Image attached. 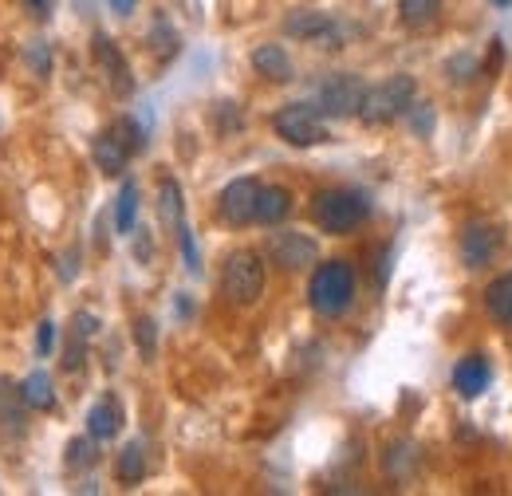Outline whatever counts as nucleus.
<instances>
[{
	"instance_id": "nucleus-9",
	"label": "nucleus",
	"mask_w": 512,
	"mask_h": 496,
	"mask_svg": "<svg viewBox=\"0 0 512 496\" xmlns=\"http://www.w3.org/2000/svg\"><path fill=\"white\" fill-rule=\"evenodd\" d=\"M264 252H268V260H272L276 268L300 272V268H308V264L316 260V241L304 237V233H272Z\"/></svg>"
},
{
	"instance_id": "nucleus-6",
	"label": "nucleus",
	"mask_w": 512,
	"mask_h": 496,
	"mask_svg": "<svg viewBox=\"0 0 512 496\" xmlns=\"http://www.w3.org/2000/svg\"><path fill=\"white\" fill-rule=\"evenodd\" d=\"M363 95H367V83L359 75L335 71V75H327L320 83V103L316 107H320L323 115H331V119H351V115H359Z\"/></svg>"
},
{
	"instance_id": "nucleus-23",
	"label": "nucleus",
	"mask_w": 512,
	"mask_h": 496,
	"mask_svg": "<svg viewBox=\"0 0 512 496\" xmlns=\"http://www.w3.org/2000/svg\"><path fill=\"white\" fill-rule=\"evenodd\" d=\"M134 217H138V186L127 182V186L119 189V201H115V229L130 233L134 229Z\"/></svg>"
},
{
	"instance_id": "nucleus-33",
	"label": "nucleus",
	"mask_w": 512,
	"mask_h": 496,
	"mask_svg": "<svg viewBox=\"0 0 512 496\" xmlns=\"http://www.w3.org/2000/svg\"><path fill=\"white\" fill-rule=\"evenodd\" d=\"M390 248H383V256H379V284H386V276H390Z\"/></svg>"
},
{
	"instance_id": "nucleus-28",
	"label": "nucleus",
	"mask_w": 512,
	"mask_h": 496,
	"mask_svg": "<svg viewBox=\"0 0 512 496\" xmlns=\"http://www.w3.org/2000/svg\"><path fill=\"white\" fill-rule=\"evenodd\" d=\"M52 343H56V323H52V319H44V323L36 327V355H40V359H48Z\"/></svg>"
},
{
	"instance_id": "nucleus-25",
	"label": "nucleus",
	"mask_w": 512,
	"mask_h": 496,
	"mask_svg": "<svg viewBox=\"0 0 512 496\" xmlns=\"http://www.w3.org/2000/svg\"><path fill=\"white\" fill-rule=\"evenodd\" d=\"M95 461H99L95 437H75V441H67V469H91Z\"/></svg>"
},
{
	"instance_id": "nucleus-34",
	"label": "nucleus",
	"mask_w": 512,
	"mask_h": 496,
	"mask_svg": "<svg viewBox=\"0 0 512 496\" xmlns=\"http://www.w3.org/2000/svg\"><path fill=\"white\" fill-rule=\"evenodd\" d=\"M134 4H138V0H111V8H115L119 16H130V12H134Z\"/></svg>"
},
{
	"instance_id": "nucleus-5",
	"label": "nucleus",
	"mask_w": 512,
	"mask_h": 496,
	"mask_svg": "<svg viewBox=\"0 0 512 496\" xmlns=\"http://www.w3.org/2000/svg\"><path fill=\"white\" fill-rule=\"evenodd\" d=\"M272 126H276V134L288 146H320V142L331 138L327 123H323V111L316 103H288V107H280Z\"/></svg>"
},
{
	"instance_id": "nucleus-32",
	"label": "nucleus",
	"mask_w": 512,
	"mask_h": 496,
	"mask_svg": "<svg viewBox=\"0 0 512 496\" xmlns=\"http://www.w3.org/2000/svg\"><path fill=\"white\" fill-rule=\"evenodd\" d=\"M24 8H28L32 16H40V20H48V12H52V0H24Z\"/></svg>"
},
{
	"instance_id": "nucleus-8",
	"label": "nucleus",
	"mask_w": 512,
	"mask_h": 496,
	"mask_svg": "<svg viewBox=\"0 0 512 496\" xmlns=\"http://www.w3.org/2000/svg\"><path fill=\"white\" fill-rule=\"evenodd\" d=\"M256 197H260V182H256V178H237V182H229V186L221 189V197H217L221 221H225V225H237V229L256 221Z\"/></svg>"
},
{
	"instance_id": "nucleus-13",
	"label": "nucleus",
	"mask_w": 512,
	"mask_h": 496,
	"mask_svg": "<svg viewBox=\"0 0 512 496\" xmlns=\"http://www.w3.org/2000/svg\"><path fill=\"white\" fill-rule=\"evenodd\" d=\"M284 32L296 40H335V20L327 12H292L284 20Z\"/></svg>"
},
{
	"instance_id": "nucleus-7",
	"label": "nucleus",
	"mask_w": 512,
	"mask_h": 496,
	"mask_svg": "<svg viewBox=\"0 0 512 496\" xmlns=\"http://www.w3.org/2000/svg\"><path fill=\"white\" fill-rule=\"evenodd\" d=\"M461 260L469 264V268H485V264H493V256L501 252V225H493V221H469L465 229H461Z\"/></svg>"
},
{
	"instance_id": "nucleus-20",
	"label": "nucleus",
	"mask_w": 512,
	"mask_h": 496,
	"mask_svg": "<svg viewBox=\"0 0 512 496\" xmlns=\"http://www.w3.org/2000/svg\"><path fill=\"white\" fill-rule=\"evenodd\" d=\"M485 308H489V315H493L497 323L512 327V272L501 276V280H493V284L485 288Z\"/></svg>"
},
{
	"instance_id": "nucleus-21",
	"label": "nucleus",
	"mask_w": 512,
	"mask_h": 496,
	"mask_svg": "<svg viewBox=\"0 0 512 496\" xmlns=\"http://www.w3.org/2000/svg\"><path fill=\"white\" fill-rule=\"evenodd\" d=\"M115 477H119L123 485H138V481L146 477V449H142L138 441L123 445V453L115 457Z\"/></svg>"
},
{
	"instance_id": "nucleus-22",
	"label": "nucleus",
	"mask_w": 512,
	"mask_h": 496,
	"mask_svg": "<svg viewBox=\"0 0 512 496\" xmlns=\"http://www.w3.org/2000/svg\"><path fill=\"white\" fill-rule=\"evenodd\" d=\"M438 4L442 0H398V16L406 28H426L438 16Z\"/></svg>"
},
{
	"instance_id": "nucleus-15",
	"label": "nucleus",
	"mask_w": 512,
	"mask_h": 496,
	"mask_svg": "<svg viewBox=\"0 0 512 496\" xmlns=\"http://www.w3.org/2000/svg\"><path fill=\"white\" fill-rule=\"evenodd\" d=\"M292 213V193L284 186H260L256 197V221L260 225H280Z\"/></svg>"
},
{
	"instance_id": "nucleus-18",
	"label": "nucleus",
	"mask_w": 512,
	"mask_h": 496,
	"mask_svg": "<svg viewBox=\"0 0 512 496\" xmlns=\"http://www.w3.org/2000/svg\"><path fill=\"white\" fill-rule=\"evenodd\" d=\"M158 213H162V221L178 233L182 225H186V205H182V186L174 182V178H166L162 186H158Z\"/></svg>"
},
{
	"instance_id": "nucleus-16",
	"label": "nucleus",
	"mask_w": 512,
	"mask_h": 496,
	"mask_svg": "<svg viewBox=\"0 0 512 496\" xmlns=\"http://www.w3.org/2000/svg\"><path fill=\"white\" fill-rule=\"evenodd\" d=\"M119 426H123V410H119L115 398H103V402L91 406V414H87V434L95 437V441H111V437L119 434Z\"/></svg>"
},
{
	"instance_id": "nucleus-17",
	"label": "nucleus",
	"mask_w": 512,
	"mask_h": 496,
	"mask_svg": "<svg viewBox=\"0 0 512 496\" xmlns=\"http://www.w3.org/2000/svg\"><path fill=\"white\" fill-rule=\"evenodd\" d=\"M24 414H28L24 390L12 378H0V422L12 426V430H24Z\"/></svg>"
},
{
	"instance_id": "nucleus-26",
	"label": "nucleus",
	"mask_w": 512,
	"mask_h": 496,
	"mask_svg": "<svg viewBox=\"0 0 512 496\" xmlns=\"http://www.w3.org/2000/svg\"><path fill=\"white\" fill-rule=\"evenodd\" d=\"M402 119H410L414 134H430V130H434V107H430V103H410V111H406Z\"/></svg>"
},
{
	"instance_id": "nucleus-24",
	"label": "nucleus",
	"mask_w": 512,
	"mask_h": 496,
	"mask_svg": "<svg viewBox=\"0 0 512 496\" xmlns=\"http://www.w3.org/2000/svg\"><path fill=\"white\" fill-rule=\"evenodd\" d=\"M150 48H154L158 60H174V56H178V32H174L162 16H158L154 28H150Z\"/></svg>"
},
{
	"instance_id": "nucleus-3",
	"label": "nucleus",
	"mask_w": 512,
	"mask_h": 496,
	"mask_svg": "<svg viewBox=\"0 0 512 496\" xmlns=\"http://www.w3.org/2000/svg\"><path fill=\"white\" fill-rule=\"evenodd\" d=\"M363 217H367V197L355 189H323L312 201V221L331 237L351 233Z\"/></svg>"
},
{
	"instance_id": "nucleus-1",
	"label": "nucleus",
	"mask_w": 512,
	"mask_h": 496,
	"mask_svg": "<svg viewBox=\"0 0 512 496\" xmlns=\"http://www.w3.org/2000/svg\"><path fill=\"white\" fill-rule=\"evenodd\" d=\"M308 300H312L316 315L339 319L343 311L351 308V300H355V268L347 260H323L320 268L312 272Z\"/></svg>"
},
{
	"instance_id": "nucleus-11",
	"label": "nucleus",
	"mask_w": 512,
	"mask_h": 496,
	"mask_svg": "<svg viewBox=\"0 0 512 496\" xmlns=\"http://www.w3.org/2000/svg\"><path fill=\"white\" fill-rule=\"evenodd\" d=\"M489 378H493V367H489L481 355H465V359L453 367V390H457L465 402H473V398H481V394L489 390Z\"/></svg>"
},
{
	"instance_id": "nucleus-12",
	"label": "nucleus",
	"mask_w": 512,
	"mask_h": 496,
	"mask_svg": "<svg viewBox=\"0 0 512 496\" xmlns=\"http://www.w3.org/2000/svg\"><path fill=\"white\" fill-rule=\"evenodd\" d=\"M130 154H134V150H130L127 142H123V134H119L115 126H111V130H103V134L95 138V146H91V158H95V166H99L103 174H111V178L127 170Z\"/></svg>"
},
{
	"instance_id": "nucleus-4",
	"label": "nucleus",
	"mask_w": 512,
	"mask_h": 496,
	"mask_svg": "<svg viewBox=\"0 0 512 496\" xmlns=\"http://www.w3.org/2000/svg\"><path fill=\"white\" fill-rule=\"evenodd\" d=\"M221 292L229 304H256L264 292V260L256 252H233L221 272Z\"/></svg>"
},
{
	"instance_id": "nucleus-30",
	"label": "nucleus",
	"mask_w": 512,
	"mask_h": 496,
	"mask_svg": "<svg viewBox=\"0 0 512 496\" xmlns=\"http://www.w3.org/2000/svg\"><path fill=\"white\" fill-rule=\"evenodd\" d=\"M95 327H99V319H95V315H87V311H79V315H75V335H79V339H91V335H95Z\"/></svg>"
},
{
	"instance_id": "nucleus-27",
	"label": "nucleus",
	"mask_w": 512,
	"mask_h": 496,
	"mask_svg": "<svg viewBox=\"0 0 512 496\" xmlns=\"http://www.w3.org/2000/svg\"><path fill=\"white\" fill-rule=\"evenodd\" d=\"M134 339H138L142 355L150 359V355H154V347H158V327H154V319H146V315H142V319L134 323Z\"/></svg>"
},
{
	"instance_id": "nucleus-2",
	"label": "nucleus",
	"mask_w": 512,
	"mask_h": 496,
	"mask_svg": "<svg viewBox=\"0 0 512 496\" xmlns=\"http://www.w3.org/2000/svg\"><path fill=\"white\" fill-rule=\"evenodd\" d=\"M414 79L410 75H390L383 83H375V87H367V95H363V107H359V119L367 126H386L394 123V119H402L406 111H410V103H414Z\"/></svg>"
},
{
	"instance_id": "nucleus-14",
	"label": "nucleus",
	"mask_w": 512,
	"mask_h": 496,
	"mask_svg": "<svg viewBox=\"0 0 512 496\" xmlns=\"http://www.w3.org/2000/svg\"><path fill=\"white\" fill-rule=\"evenodd\" d=\"M253 67L256 75H264L272 83H288L292 79V60H288V52L280 44H260L253 52Z\"/></svg>"
},
{
	"instance_id": "nucleus-31",
	"label": "nucleus",
	"mask_w": 512,
	"mask_h": 496,
	"mask_svg": "<svg viewBox=\"0 0 512 496\" xmlns=\"http://www.w3.org/2000/svg\"><path fill=\"white\" fill-rule=\"evenodd\" d=\"M449 71H453V79H469V75L477 71V60H469V56H457V60L449 63Z\"/></svg>"
},
{
	"instance_id": "nucleus-10",
	"label": "nucleus",
	"mask_w": 512,
	"mask_h": 496,
	"mask_svg": "<svg viewBox=\"0 0 512 496\" xmlns=\"http://www.w3.org/2000/svg\"><path fill=\"white\" fill-rule=\"evenodd\" d=\"M95 63H99V71L107 75V83H111L115 95H130V91H134V75H130L127 56L119 52V44H115L107 32H95Z\"/></svg>"
},
{
	"instance_id": "nucleus-35",
	"label": "nucleus",
	"mask_w": 512,
	"mask_h": 496,
	"mask_svg": "<svg viewBox=\"0 0 512 496\" xmlns=\"http://www.w3.org/2000/svg\"><path fill=\"white\" fill-rule=\"evenodd\" d=\"M489 4H497V8H509L512 0H489Z\"/></svg>"
},
{
	"instance_id": "nucleus-19",
	"label": "nucleus",
	"mask_w": 512,
	"mask_h": 496,
	"mask_svg": "<svg viewBox=\"0 0 512 496\" xmlns=\"http://www.w3.org/2000/svg\"><path fill=\"white\" fill-rule=\"evenodd\" d=\"M20 390H24L28 410H56V390H52V378L44 371L28 374V378L20 382Z\"/></svg>"
},
{
	"instance_id": "nucleus-29",
	"label": "nucleus",
	"mask_w": 512,
	"mask_h": 496,
	"mask_svg": "<svg viewBox=\"0 0 512 496\" xmlns=\"http://www.w3.org/2000/svg\"><path fill=\"white\" fill-rule=\"evenodd\" d=\"M178 241H182V252H186V264H190V272H201V260H197V245H193V233L182 225L178 229Z\"/></svg>"
}]
</instances>
